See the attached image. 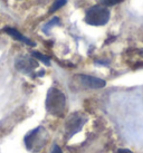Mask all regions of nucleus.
Instances as JSON below:
<instances>
[{
    "instance_id": "f257e3e1",
    "label": "nucleus",
    "mask_w": 143,
    "mask_h": 153,
    "mask_svg": "<svg viewBox=\"0 0 143 153\" xmlns=\"http://www.w3.org/2000/svg\"><path fill=\"white\" fill-rule=\"evenodd\" d=\"M45 106L47 112L53 116L62 117L66 108V98L63 92L51 87L49 88L45 101Z\"/></svg>"
},
{
    "instance_id": "f03ea898",
    "label": "nucleus",
    "mask_w": 143,
    "mask_h": 153,
    "mask_svg": "<svg viewBox=\"0 0 143 153\" xmlns=\"http://www.w3.org/2000/svg\"><path fill=\"white\" fill-rule=\"evenodd\" d=\"M47 140H48V133L46 128L42 126H38L31 130L28 134H26L25 145L28 151L36 153L39 152L45 146Z\"/></svg>"
},
{
    "instance_id": "7ed1b4c3",
    "label": "nucleus",
    "mask_w": 143,
    "mask_h": 153,
    "mask_svg": "<svg viewBox=\"0 0 143 153\" xmlns=\"http://www.w3.org/2000/svg\"><path fill=\"white\" fill-rule=\"evenodd\" d=\"M109 10L105 6L95 4L86 11L85 22L91 26H104L109 20Z\"/></svg>"
},
{
    "instance_id": "20e7f679",
    "label": "nucleus",
    "mask_w": 143,
    "mask_h": 153,
    "mask_svg": "<svg viewBox=\"0 0 143 153\" xmlns=\"http://www.w3.org/2000/svg\"><path fill=\"white\" fill-rule=\"evenodd\" d=\"M86 121H87V119L82 113H78V112H75V113L69 115L66 123H65L66 139H69L77 132H80L82 128L84 126V124L86 123Z\"/></svg>"
},
{
    "instance_id": "39448f33",
    "label": "nucleus",
    "mask_w": 143,
    "mask_h": 153,
    "mask_svg": "<svg viewBox=\"0 0 143 153\" xmlns=\"http://www.w3.org/2000/svg\"><path fill=\"white\" fill-rule=\"evenodd\" d=\"M15 67L22 74H30L34 69L38 67V63L37 60L31 57L19 56L15 60Z\"/></svg>"
},
{
    "instance_id": "423d86ee",
    "label": "nucleus",
    "mask_w": 143,
    "mask_h": 153,
    "mask_svg": "<svg viewBox=\"0 0 143 153\" xmlns=\"http://www.w3.org/2000/svg\"><path fill=\"white\" fill-rule=\"evenodd\" d=\"M78 78H80V83L86 87H89V88H103L106 85L105 81L98 78V77L89 76V75H80Z\"/></svg>"
},
{
    "instance_id": "0eeeda50",
    "label": "nucleus",
    "mask_w": 143,
    "mask_h": 153,
    "mask_svg": "<svg viewBox=\"0 0 143 153\" xmlns=\"http://www.w3.org/2000/svg\"><path fill=\"white\" fill-rule=\"evenodd\" d=\"M4 31L8 35H10L11 37H13L15 39L19 40V42H22V43L27 44V45H29V46H35V43H33L30 39H28L27 37H25V36H22L18 30L13 29V28H10V27H6V28H4Z\"/></svg>"
},
{
    "instance_id": "6e6552de",
    "label": "nucleus",
    "mask_w": 143,
    "mask_h": 153,
    "mask_svg": "<svg viewBox=\"0 0 143 153\" xmlns=\"http://www.w3.org/2000/svg\"><path fill=\"white\" fill-rule=\"evenodd\" d=\"M33 56H34L36 59H39L40 62H42L44 64H46L47 66L51 65V60H49V58H48L47 56L42 55V54L38 53V51H33Z\"/></svg>"
},
{
    "instance_id": "1a4fd4ad",
    "label": "nucleus",
    "mask_w": 143,
    "mask_h": 153,
    "mask_svg": "<svg viewBox=\"0 0 143 153\" xmlns=\"http://www.w3.org/2000/svg\"><path fill=\"white\" fill-rule=\"evenodd\" d=\"M66 1H67V0H55V2L53 4V6H51L49 13H54L56 10H58L59 8H62L64 4H66Z\"/></svg>"
},
{
    "instance_id": "9d476101",
    "label": "nucleus",
    "mask_w": 143,
    "mask_h": 153,
    "mask_svg": "<svg viewBox=\"0 0 143 153\" xmlns=\"http://www.w3.org/2000/svg\"><path fill=\"white\" fill-rule=\"evenodd\" d=\"M57 24H59V19L57 17H55V18H53L51 22H48V24H46L45 25V27H44V31H48V29L51 28V27H53V26H55V25H57Z\"/></svg>"
},
{
    "instance_id": "9b49d317",
    "label": "nucleus",
    "mask_w": 143,
    "mask_h": 153,
    "mask_svg": "<svg viewBox=\"0 0 143 153\" xmlns=\"http://www.w3.org/2000/svg\"><path fill=\"white\" fill-rule=\"evenodd\" d=\"M101 1L104 6H114V4L121 2L122 0H101Z\"/></svg>"
},
{
    "instance_id": "f8f14e48",
    "label": "nucleus",
    "mask_w": 143,
    "mask_h": 153,
    "mask_svg": "<svg viewBox=\"0 0 143 153\" xmlns=\"http://www.w3.org/2000/svg\"><path fill=\"white\" fill-rule=\"evenodd\" d=\"M51 153H63L62 152V150H60V148H59L58 145L55 144L54 146H53V150H51Z\"/></svg>"
},
{
    "instance_id": "ddd939ff",
    "label": "nucleus",
    "mask_w": 143,
    "mask_h": 153,
    "mask_svg": "<svg viewBox=\"0 0 143 153\" xmlns=\"http://www.w3.org/2000/svg\"><path fill=\"white\" fill-rule=\"evenodd\" d=\"M115 153H133V152L130 151V150H127V149H120V150H118Z\"/></svg>"
},
{
    "instance_id": "4468645a",
    "label": "nucleus",
    "mask_w": 143,
    "mask_h": 153,
    "mask_svg": "<svg viewBox=\"0 0 143 153\" xmlns=\"http://www.w3.org/2000/svg\"><path fill=\"white\" fill-rule=\"evenodd\" d=\"M140 55H141L143 57V49H141V51H140Z\"/></svg>"
}]
</instances>
